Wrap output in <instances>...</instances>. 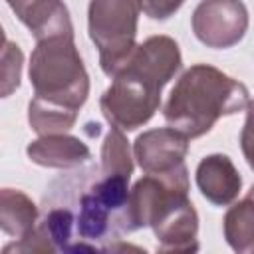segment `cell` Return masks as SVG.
Returning <instances> with one entry per match:
<instances>
[{
	"label": "cell",
	"instance_id": "cell-1",
	"mask_svg": "<svg viewBox=\"0 0 254 254\" xmlns=\"http://www.w3.org/2000/svg\"><path fill=\"white\" fill-rule=\"evenodd\" d=\"M181 64L179 44L169 36H151L137 44L99 99V109L109 125L121 131L143 127L157 113L161 91L181 69Z\"/></svg>",
	"mask_w": 254,
	"mask_h": 254
},
{
	"label": "cell",
	"instance_id": "cell-2",
	"mask_svg": "<svg viewBox=\"0 0 254 254\" xmlns=\"http://www.w3.org/2000/svg\"><path fill=\"white\" fill-rule=\"evenodd\" d=\"M250 103L248 89L214 65L194 64L177 79L163 107L169 127L189 139L208 133L220 117L234 115Z\"/></svg>",
	"mask_w": 254,
	"mask_h": 254
},
{
	"label": "cell",
	"instance_id": "cell-3",
	"mask_svg": "<svg viewBox=\"0 0 254 254\" xmlns=\"http://www.w3.org/2000/svg\"><path fill=\"white\" fill-rule=\"evenodd\" d=\"M34 97L79 111L89 95V75L73 36L36 42L28 67Z\"/></svg>",
	"mask_w": 254,
	"mask_h": 254
},
{
	"label": "cell",
	"instance_id": "cell-4",
	"mask_svg": "<svg viewBox=\"0 0 254 254\" xmlns=\"http://www.w3.org/2000/svg\"><path fill=\"white\" fill-rule=\"evenodd\" d=\"M127 183V177L101 175L97 183L79 194L73 250H99L97 242L119 240L121 234L135 230L129 214Z\"/></svg>",
	"mask_w": 254,
	"mask_h": 254
},
{
	"label": "cell",
	"instance_id": "cell-5",
	"mask_svg": "<svg viewBox=\"0 0 254 254\" xmlns=\"http://www.w3.org/2000/svg\"><path fill=\"white\" fill-rule=\"evenodd\" d=\"M143 0H89L87 32L99 50V65L113 77L137 48V24Z\"/></svg>",
	"mask_w": 254,
	"mask_h": 254
},
{
	"label": "cell",
	"instance_id": "cell-6",
	"mask_svg": "<svg viewBox=\"0 0 254 254\" xmlns=\"http://www.w3.org/2000/svg\"><path fill=\"white\" fill-rule=\"evenodd\" d=\"M189 200V171L185 165L167 173H145L129 192V214L135 230L151 228L173 208Z\"/></svg>",
	"mask_w": 254,
	"mask_h": 254
},
{
	"label": "cell",
	"instance_id": "cell-7",
	"mask_svg": "<svg viewBox=\"0 0 254 254\" xmlns=\"http://www.w3.org/2000/svg\"><path fill=\"white\" fill-rule=\"evenodd\" d=\"M190 24L200 44L226 50L244 38L248 30V10L242 0H200Z\"/></svg>",
	"mask_w": 254,
	"mask_h": 254
},
{
	"label": "cell",
	"instance_id": "cell-8",
	"mask_svg": "<svg viewBox=\"0 0 254 254\" xmlns=\"http://www.w3.org/2000/svg\"><path fill=\"white\" fill-rule=\"evenodd\" d=\"M189 137L173 127H159L141 133L133 143V157L145 173H167L185 165Z\"/></svg>",
	"mask_w": 254,
	"mask_h": 254
},
{
	"label": "cell",
	"instance_id": "cell-9",
	"mask_svg": "<svg viewBox=\"0 0 254 254\" xmlns=\"http://www.w3.org/2000/svg\"><path fill=\"white\" fill-rule=\"evenodd\" d=\"M16 18L32 32L36 42L73 36L69 10L64 0H6Z\"/></svg>",
	"mask_w": 254,
	"mask_h": 254
},
{
	"label": "cell",
	"instance_id": "cell-10",
	"mask_svg": "<svg viewBox=\"0 0 254 254\" xmlns=\"http://www.w3.org/2000/svg\"><path fill=\"white\" fill-rule=\"evenodd\" d=\"M196 187L208 202L226 206L236 200L242 189V179L230 157L212 153L206 155L196 167Z\"/></svg>",
	"mask_w": 254,
	"mask_h": 254
},
{
	"label": "cell",
	"instance_id": "cell-11",
	"mask_svg": "<svg viewBox=\"0 0 254 254\" xmlns=\"http://www.w3.org/2000/svg\"><path fill=\"white\" fill-rule=\"evenodd\" d=\"M26 155L32 163L50 169H75L91 159L89 147L79 137L67 133L40 135L28 145Z\"/></svg>",
	"mask_w": 254,
	"mask_h": 254
},
{
	"label": "cell",
	"instance_id": "cell-12",
	"mask_svg": "<svg viewBox=\"0 0 254 254\" xmlns=\"http://www.w3.org/2000/svg\"><path fill=\"white\" fill-rule=\"evenodd\" d=\"M159 252H194L198 250V214L190 200L179 204L153 226Z\"/></svg>",
	"mask_w": 254,
	"mask_h": 254
},
{
	"label": "cell",
	"instance_id": "cell-13",
	"mask_svg": "<svg viewBox=\"0 0 254 254\" xmlns=\"http://www.w3.org/2000/svg\"><path fill=\"white\" fill-rule=\"evenodd\" d=\"M38 224V206L18 189H2L0 192V226L4 234L20 240Z\"/></svg>",
	"mask_w": 254,
	"mask_h": 254
},
{
	"label": "cell",
	"instance_id": "cell-14",
	"mask_svg": "<svg viewBox=\"0 0 254 254\" xmlns=\"http://www.w3.org/2000/svg\"><path fill=\"white\" fill-rule=\"evenodd\" d=\"M224 238L232 250L252 254L254 252V198L246 194L240 202L232 204L224 214Z\"/></svg>",
	"mask_w": 254,
	"mask_h": 254
},
{
	"label": "cell",
	"instance_id": "cell-15",
	"mask_svg": "<svg viewBox=\"0 0 254 254\" xmlns=\"http://www.w3.org/2000/svg\"><path fill=\"white\" fill-rule=\"evenodd\" d=\"M75 109L44 101L40 97H32L28 105V123L32 131L38 135H52V133H67L77 121Z\"/></svg>",
	"mask_w": 254,
	"mask_h": 254
},
{
	"label": "cell",
	"instance_id": "cell-16",
	"mask_svg": "<svg viewBox=\"0 0 254 254\" xmlns=\"http://www.w3.org/2000/svg\"><path fill=\"white\" fill-rule=\"evenodd\" d=\"M99 173L103 177H127L131 179L133 175V157H131V147L123 131L115 125H111L109 133L103 139L101 145V169Z\"/></svg>",
	"mask_w": 254,
	"mask_h": 254
},
{
	"label": "cell",
	"instance_id": "cell-17",
	"mask_svg": "<svg viewBox=\"0 0 254 254\" xmlns=\"http://www.w3.org/2000/svg\"><path fill=\"white\" fill-rule=\"evenodd\" d=\"M22 62H24L22 50L10 40H6L2 50V97H8L14 89L20 87Z\"/></svg>",
	"mask_w": 254,
	"mask_h": 254
},
{
	"label": "cell",
	"instance_id": "cell-18",
	"mask_svg": "<svg viewBox=\"0 0 254 254\" xmlns=\"http://www.w3.org/2000/svg\"><path fill=\"white\" fill-rule=\"evenodd\" d=\"M240 149L248 167L254 171V99L246 107V121L240 133Z\"/></svg>",
	"mask_w": 254,
	"mask_h": 254
},
{
	"label": "cell",
	"instance_id": "cell-19",
	"mask_svg": "<svg viewBox=\"0 0 254 254\" xmlns=\"http://www.w3.org/2000/svg\"><path fill=\"white\" fill-rule=\"evenodd\" d=\"M183 4L185 0H143V12L151 20H167Z\"/></svg>",
	"mask_w": 254,
	"mask_h": 254
},
{
	"label": "cell",
	"instance_id": "cell-20",
	"mask_svg": "<svg viewBox=\"0 0 254 254\" xmlns=\"http://www.w3.org/2000/svg\"><path fill=\"white\" fill-rule=\"evenodd\" d=\"M248 196H252V198H254V185L250 187V190H248Z\"/></svg>",
	"mask_w": 254,
	"mask_h": 254
}]
</instances>
